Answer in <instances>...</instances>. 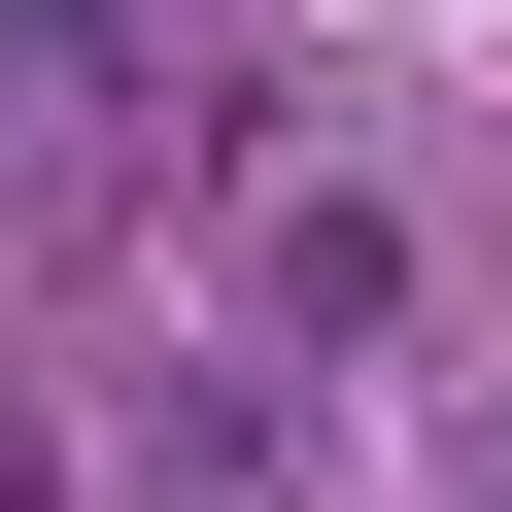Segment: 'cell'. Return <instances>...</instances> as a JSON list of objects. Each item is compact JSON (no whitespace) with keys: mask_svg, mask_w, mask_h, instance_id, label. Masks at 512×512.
Masks as SVG:
<instances>
[{"mask_svg":"<svg viewBox=\"0 0 512 512\" xmlns=\"http://www.w3.org/2000/svg\"><path fill=\"white\" fill-rule=\"evenodd\" d=\"M0 512H35V410H0Z\"/></svg>","mask_w":512,"mask_h":512,"instance_id":"cell-1","label":"cell"}]
</instances>
